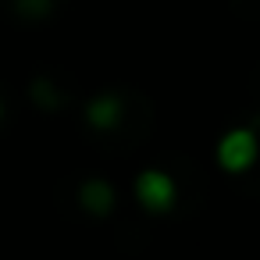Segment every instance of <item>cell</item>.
Instances as JSON below:
<instances>
[{
  "instance_id": "cell-3",
  "label": "cell",
  "mask_w": 260,
  "mask_h": 260,
  "mask_svg": "<svg viewBox=\"0 0 260 260\" xmlns=\"http://www.w3.org/2000/svg\"><path fill=\"white\" fill-rule=\"evenodd\" d=\"M121 114H125V104H121L118 93H100V96H93L89 107H86V121H89V128H100V132L114 128V125L121 121Z\"/></svg>"
},
{
  "instance_id": "cell-2",
  "label": "cell",
  "mask_w": 260,
  "mask_h": 260,
  "mask_svg": "<svg viewBox=\"0 0 260 260\" xmlns=\"http://www.w3.org/2000/svg\"><path fill=\"white\" fill-rule=\"evenodd\" d=\"M136 196H139V203H143L146 210L164 214V210H171V203H175V182H171L164 171H143V175L136 178Z\"/></svg>"
},
{
  "instance_id": "cell-1",
  "label": "cell",
  "mask_w": 260,
  "mask_h": 260,
  "mask_svg": "<svg viewBox=\"0 0 260 260\" xmlns=\"http://www.w3.org/2000/svg\"><path fill=\"white\" fill-rule=\"evenodd\" d=\"M256 160V136L253 128H232L221 143H217V164L232 175L246 171Z\"/></svg>"
},
{
  "instance_id": "cell-5",
  "label": "cell",
  "mask_w": 260,
  "mask_h": 260,
  "mask_svg": "<svg viewBox=\"0 0 260 260\" xmlns=\"http://www.w3.org/2000/svg\"><path fill=\"white\" fill-rule=\"evenodd\" d=\"M32 100L40 104V107H47V111H54L57 104H61V96H57V89L47 82V79H36L32 82Z\"/></svg>"
},
{
  "instance_id": "cell-6",
  "label": "cell",
  "mask_w": 260,
  "mask_h": 260,
  "mask_svg": "<svg viewBox=\"0 0 260 260\" xmlns=\"http://www.w3.org/2000/svg\"><path fill=\"white\" fill-rule=\"evenodd\" d=\"M15 8H18V15H25V18H43V15H50L54 0H15Z\"/></svg>"
},
{
  "instance_id": "cell-4",
  "label": "cell",
  "mask_w": 260,
  "mask_h": 260,
  "mask_svg": "<svg viewBox=\"0 0 260 260\" xmlns=\"http://www.w3.org/2000/svg\"><path fill=\"white\" fill-rule=\"evenodd\" d=\"M79 203H82L86 214L107 217V214L114 210V189H111L104 178H89V182H82V189H79Z\"/></svg>"
},
{
  "instance_id": "cell-7",
  "label": "cell",
  "mask_w": 260,
  "mask_h": 260,
  "mask_svg": "<svg viewBox=\"0 0 260 260\" xmlns=\"http://www.w3.org/2000/svg\"><path fill=\"white\" fill-rule=\"evenodd\" d=\"M0 118H4V104H0Z\"/></svg>"
}]
</instances>
